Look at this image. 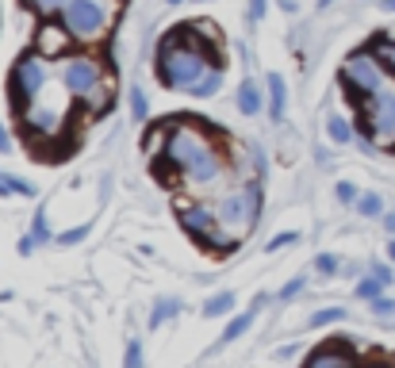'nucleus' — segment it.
<instances>
[{
	"mask_svg": "<svg viewBox=\"0 0 395 368\" xmlns=\"http://www.w3.org/2000/svg\"><path fill=\"white\" fill-rule=\"evenodd\" d=\"M169 157H173L177 165H184V173L192 176V181H212V176L219 173V157H215L212 150L200 142V135L188 131V127H181V131L173 135Z\"/></svg>",
	"mask_w": 395,
	"mask_h": 368,
	"instance_id": "obj_1",
	"label": "nucleus"
},
{
	"mask_svg": "<svg viewBox=\"0 0 395 368\" xmlns=\"http://www.w3.org/2000/svg\"><path fill=\"white\" fill-rule=\"evenodd\" d=\"M42 81H47V69L39 66V58H23L12 73V92H16V104H27L31 96H39Z\"/></svg>",
	"mask_w": 395,
	"mask_h": 368,
	"instance_id": "obj_2",
	"label": "nucleus"
},
{
	"mask_svg": "<svg viewBox=\"0 0 395 368\" xmlns=\"http://www.w3.org/2000/svg\"><path fill=\"white\" fill-rule=\"evenodd\" d=\"M66 23H69V31H77V35H97L100 23H104V12H100V4H92V0H69Z\"/></svg>",
	"mask_w": 395,
	"mask_h": 368,
	"instance_id": "obj_3",
	"label": "nucleus"
},
{
	"mask_svg": "<svg viewBox=\"0 0 395 368\" xmlns=\"http://www.w3.org/2000/svg\"><path fill=\"white\" fill-rule=\"evenodd\" d=\"M100 81V69L92 66V62H85V58H73L66 66V85H69V92H85V88H92Z\"/></svg>",
	"mask_w": 395,
	"mask_h": 368,
	"instance_id": "obj_4",
	"label": "nucleus"
},
{
	"mask_svg": "<svg viewBox=\"0 0 395 368\" xmlns=\"http://www.w3.org/2000/svg\"><path fill=\"white\" fill-rule=\"evenodd\" d=\"M372 135H376V138H392V135H395V96H387V92H380V96H376Z\"/></svg>",
	"mask_w": 395,
	"mask_h": 368,
	"instance_id": "obj_5",
	"label": "nucleus"
},
{
	"mask_svg": "<svg viewBox=\"0 0 395 368\" xmlns=\"http://www.w3.org/2000/svg\"><path fill=\"white\" fill-rule=\"evenodd\" d=\"M342 77H349L353 85L368 88V92H376V88H380V69H376L368 58H361V54H357V58L349 62V69L342 73Z\"/></svg>",
	"mask_w": 395,
	"mask_h": 368,
	"instance_id": "obj_6",
	"label": "nucleus"
},
{
	"mask_svg": "<svg viewBox=\"0 0 395 368\" xmlns=\"http://www.w3.org/2000/svg\"><path fill=\"white\" fill-rule=\"evenodd\" d=\"M307 368H353V360H349V353L342 345H327L307 360Z\"/></svg>",
	"mask_w": 395,
	"mask_h": 368,
	"instance_id": "obj_7",
	"label": "nucleus"
},
{
	"mask_svg": "<svg viewBox=\"0 0 395 368\" xmlns=\"http://www.w3.org/2000/svg\"><path fill=\"white\" fill-rule=\"evenodd\" d=\"M184 226L200 238V242H212V226H215V215L200 211V207H192V211H184Z\"/></svg>",
	"mask_w": 395,
	"mask_h": 368,
	"instance_id": "obj_8",
	"label": "nucleus"
},
{
	"mask_svg": "<svg viewBox=\"0 0 395 368\" xmlns=\"http://www.w3.org/2000/svg\"><path fill=\"white\" fill-rule=\"evenodd\" d=\"M238 107H242V116H257L261 111V88L253 85V81H246V85L238 88Z\"/></svg>",
	"mask_w": 395,
	"mask_h": 368,
	"instance_id": "obj_9",
	"label": "nucleus"
},
{
	"mask_svg": "<svg viewBox=\"0 0 395 368\" xmlns=\"http://www.w3.org/2000/svg\"><path fill=\"white\" fill-rule=\"evenodd\" d=\"M219 85H222V73L212 69V73H203L196 85H188V92H192V96H212V92H219Z\"/></svg>",
	"mask_w": 395,
	"mask_h": 368,
	"instance_id": "obj_10",
	"label": "nucleus"
},
{
	"mask_svg": "<svg viewBox=\"0 0 395 368\" xmlns=\"http://www.w3.org/2000/svg\"><path fill=\"white\" fill-rule=\"evenodd\" d=\"M269 88H272V119L284 116V104H288V92H284V77L269 73Z\"/></svg>",
	"mask_w": 395,
	"mask_h": 368,
	"instance_id": "obj_11",
	"label": "nucleus"
},
{
	"mask_svg": "<svg viewBox=\"0 0 395 368\" xmlns=\"http://www.w3.org/2000/svg\"><path fill=\"white\" fill-rule=\"evenodd\" d=\"M231 307H234V295H231V291H222V295H212V300H207L203 315H207V319H219V315H227Z\"/></svg>",
	"mask_w": 395,
	"mask_h": 368,
	"instance_id": "obj_12",
	"label": "nucleus"
},
{
	"mask_svg": "<svg viewBox=\"0 0 395 368\" xmlns=\"http://www.w3.org/2000/svg\"><path fill=\"white\" fill-rule=\"evenodd\" d=\"M4 192H16V196H35V188H31L27 181H20V176L0 173V196H4Z\"/></svg>",
	"mask_w": 395,
	"mask_h": 368,
	"instance_id": "obj_13",
	"label": "nucleus"
},
{
	"mask_svg": "<svg viewBox=\"0 0 395 368\" xmlns=\"http://www.w3.org/2000/svg\"><path fill=\"white\" fill-rule=\"evenodd\" d=\"M250 326H253V311H250V315H238V319H234L231 326H227V334H222V338L234 341V338H242V334H246Z\"/></svg>",
	"mask_w": 395,
	"mask_h": 368,
	"instance_id": "obj_14",
	"label": "nucleus"
},
{
	"mask_svg": "<svg viewBox=\"0 0 395 368\" xmlns=\"http://www.w3.org/2000/svg\"><path fill=\"white\" fill-rule=\"evenodd\" d=\"M177 315V303L173 300H165V303H157V311L150 315V326H162V322H169Z\"/></svg>",
	"mask_w": 395,
	"mask_h": 368,
	"instance_id": "obj_15",
	"label": "nucleus"
},
{
	"mask_svg": "<svg viewBox=\"0 0 395 368\" xmlns=\"http://www.w3.org/2000/svg\"><path fill=\"white\" fill-rule=\"evenodd\" d=\"M327 131H330V138H334V142H349V138H353V131H349L346 119H330Z\"/></svg>",
	"mask_w": 395,
	"mask_h": 368,
	"instance_id": "obj_16",
	"label": "nucleus"
},
{
	"mask_svg": "<svg viewBox=\"0 0 395 368\" xmlns=\"http://www.w3.org/2000/svg\"><path fill=\"white\" fill-rule=\"evenodd\" d=\"M337 319H346V311H342V307L315 311V315H311V326H327V322H337Z\"/></svg>",
	"mask_w": 395,
	"mask_h": 368,
	"instance_id": "obj_17",
	"label": "nucleus"
},
{
	"mask_svg": "<svg viewBox=\"0 0 395 368\" xmlns=\"http://www.w3.org/2000/svg\"><path fill=\"white\" fill-rule=\"evenodd\" d=\"M380 288H387V284H384V280H380V276L372 272V280H361V284H357V295H365V300H372V295H380Z\"/></svg>",
	"mask_w": 395,
	"mask_h": 368,
	"instance_id": "obj_18",
	"label": "nucleus"
},
{
	"mask_svg": "<svg viewBox=\"0 0 395 368\" xmlns=\"http://www.w3.org/2000/svg\"><path fill=\"white\" fill-rule=\"evenodd\" d=\"M376 58L395 73V42H376Z\"/></svg>",
	"mask_w": 395,
	"mask_h": 368,
	"instance_id": "obj_19",
	"label": "nucleus"
},
{
	"mask_svg": "<svg viewBox=\"0 0 395 368\" xmlns=\"http://www.w3.org/2000/svg\"><path fill=\"white\" fill-rule=\"evenodd\" d=\"M357 207H361V215H380V196H376V192L361 196V200H357Z\"/></svg>",
	"mask_w": 395,
	"mask_h": 368,
	"instance_id": "obj_20",
	"label": "nucleus"
},
{
	"mask_svg": "<svg viewBox=\"0 0 395 368\" xmlns=\"http://www.w3.org/2000/svg\"><path fill=\"white\" fill-rule=\"evenodd\" d=\"M127 368H142V345L138 341H131V349H127Z\"/></svg>",
	"mask_w": 395,
	"mask_h": 368,
	"instance_id": "obj_21",
	"label": "nucleus"
},
{
	"mask_svg": "<svg viewBox=\"0 0 395 368\" xmlns=\"http://www.w3.org/2000/svg\"><path fill=\"white\" fill-rule=\"evenodd\" d=\"M296 238H299L296 231H288V234H277V238H272V242H269V250H284V246H292V242H296Z\"/></svg>",
	"mask_w": 395,
	"mask_h": 368,
	"instance_id": "obj_22",
	"label": "nucleus"
},
{
	"mask_svg": "<svg viewBox=\"0 0 395 368\" xmlns=\"http://www.w3.org/2000/svg\"><path fill=\"white\" fill-rule=\"evenodd\" d=\"M31 231H35V238H39V242H47V238H50V226H47V219H42V215H35V226H31Z\"/></svg>",
	"mask_w": 395,
	"mask_h": 368,
	"instance_id": "obj_23",
	"label": "nucleus"
},
{
	"mask_svg": "<svg viewBox=\"0 0 395 368\" xmlns=\"http://www.w3.org/2000/svg\"><path fill=\"white\" fill-rule=\"evenodd\" d=\"M85 234H88V226H77V231H66V234H62V246H73V242H81Z\"/></svg>",
	"mask_w": 395,
	"mask_h": 368,
	"instance_id": "obj_24",
	"label": "nucleus"
},
{
	"mask_svg": "<svg viewBox=\"0 0 395 368\" xmlns=\"http://www.w3.org/2000/svg\"><path fill=\"white\" fill-rule=\"evenodd\" d=\"M315 269H318V272H334V269H337V257H330V253H322V257H318V261H315Z\"/></svg>",
	"mask_w": 395,
	"mask_h": 368,
	"instance_id": "obj_25",
	"label": "nucleus"
},
{
	"mask_svg": "<svg viewBox=\"0 0 395 368\" xmlns=\"http://www.w3.org/2000/svg\"><path fill=\"white\" fill-rule=\"evenodd\" d=\"M372 311L380 315V319H387V315H395V303H392V300H376Z\"/></svg>",
	"mask_w": 395,
	"mask_h": 368,
	"instance_id": "obj_26",
	"label": "nucleus"
},
{
	"mask_svg": "<svg viewBox=\"0 0 395 368\" xmlns=\"http://www.w3.org/2000/svg\"><path fill=\"white\" fill-rule=\"evenodd\" d=\"M337 200H346V204H349V200H361V196H357V188H353V184H346V181H342V184H337Z\"/></svg>",
	"mask_w": 395,
	"mask_h": 368,
	"instance_id": "obj_27",
	"label": "nucleus"
},
{
	"mask_svg": "<svg viewBox=\"0 0 395 368\" xmlns=\"http://www.w3.org/2000/svg\"><path fill=\"white\" fill-rule=\"evenodd\" d=\"M299 288H303V276H296V280H292V284H288V288L280 291V295H284V300H292V295H296V291H299Z\"/></svg>",
	"mask_w": 395,
	"mask_h": 368,
	"instance_id": "obj_28",
	"label": "nucleus"
},
{
	"mask_svg": "<svg viewBox=\"0 0 395 368\" xmlns=\"http://www.w3.org/2000/svg\"><path fill=\"white\" fill-rule=\"evenodd\" d=\"M250 16H253V20H261V16H265V0H250Z\"/></svg>",
	"mask_w": 395,
	"mask_h": 368,
	"instance_id": "obj_29",
	"label": "nucleus"
},
{
	"mask_svg": "<svg viewBox=\"0 0 395 368\" xmlns=\"http://www.w3.org/2000/svg\"><path fill=\"white\" fill-rule=\"evenodd\" d=\"M131 100H135V116H146V96H142V92H135Z\"/></svg>",
	"mask_w": 395,
	"mask_h": 368,
	"instance_id": "obj_30",
	"label": "nucleus"
},
{
	"mask_svg": "<svg viewBox=\"0 0 395 368\" xmlns=\"http://www.w3.org/2000/svg\"><path fill=\"white\" fill-rule=\"evenodd\" d=\"M31 4H35V8H42V12H50V8H58L62 0H31Z\"/></svg>",
	"mask_w": 395,
	"mask_h": 368,
	"instance_id": "obj_31",
	"label": "nucleus"
},
{
	"mask_svg": "<svg viewBox=\"0 0 395 368\" xmlns=\"http://www.w3.org/2000/svg\"><path fill=\"white\" fill-rule=\"evenodd\" d=\"M8 146H12V138H8V131L0 127V150H8Z\"/></svg>",
	"mask_w": 395,
	"mask_h": 368,
	"instance_id": "obj_32",
	"label": "nucleus"
},
{
	"mask_svg": "<svg viewBox=\"0 0 395 368\" xmlns=\"http://www.w3.org/2000/svg\"><path fill=\"white\" fill-rule=\"evenodd\" d=\"M384 226H387V231H395V215H387V219H384Z\"/></svg>",
	"mask_w": 395,
	"mask_h": 368,
	"instance_id": "obj_33",
	"label": "nucleus"
},
{
	"mask_svg": "<svg viewBox=\"0 0 395 368\" xmlns=\"http://www.w3.org/2000/svg\"><path fill=\"white\" fill-rule=\"evenodd\" d=\"M384 8H387V12H395V0H384Z\"/></svg>",
	"mask_w": 395,
	"mask_h": 368,
	"instance_id": "obj_34",
	"label": "nucleus"
},
{
	"mask_svg": "<svg viewBox=\"0 0 395 368\" xmlns=\"http://www.w3.org/2000/svg\"><path fill=\"white\" fill-rule=\"evenodd\" d=\"M387 253H392V261H395V242H392V246H387Z\"/></svg>",
	"mask_w": 395,
	"mask_h": 368,
	"instance_id": "obj_35",
	"label": "nucleus"
},
{
	"mask_svg": "<svg viewBox=\"0 0 395 368\" xmlns=\"http://www.w3.org/2000/svg\"><path fill=\"white\" fill-rule=\"evenodd\" d=\"M165 4H181V0H165Z\"/></svg>",
	"mask_w": 395,
	"mask_h": 368,
	"instance_id": "obj_36",
	"label": "nucleus"
},
{
	"mask_svg": "<svg viewBox=\"0 0 395 368\" xmlns=\"http://www.w3.org/2000/svg\"><path fill=\"white\" fill-rule=\"evenodd\" d=\"M318 4H330V0H318Z\"/></svg>",
	"mask_w": 395,
	"mask_h": 368,
	"instance_id": "obj_37",
	"label": "nucleus"
}]
</instances>
